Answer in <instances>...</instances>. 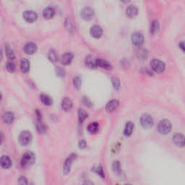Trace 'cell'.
Listing matches in <instances>:
<instances>
[{
  "mask_svg": "<svg viewBox=\"0 0 185 185\" xmlns=\"http://www.w3.org/2000/svg\"><path fill=\"white\" fill-rule=\"evenodd\" d=\"M62 108L65 111H68L73 108V102L69 98H64L62 101Z\"/></svg>",
  "mask_w": 185,
  "mask_h": 185,
  "instance_id": "obj_16",
  "label": "cell"
},
{
  "mask_svg": "<svg viewBox=\"0 0 185 185\" xmlns=\"http://www.w3.org/2000/svg\"><path fill=\"white\" fill-rule=\"evenodd\" d=\"M159 30V22L157 20H154L151 22L150 25V31L153 35H154Z\"/></svg>",
  "mask_w": 185,
  "mask_h": 185,
  "instance_id": "obj_26",
  "label": "cell"
},
{
  "mask_svg": "<svg viewBox=\"0 0 185 185\" xmlns=\"http://www.w3.org/2000/svg\"><path fill=\"white\" fill-rule=\"evenodd\" d=\"M75 157V155L72 154L70 155H69L68 158L66 159V161L64 162V166H63V173H64V174H67V173L70 171L72 164H73Z\"/></svg>",
  "mask_w": 185,
  "mask_h": 185,
  "instance_id": "obj_6",
  "label": "cell"
},
{
  "mask_svg": "<svg viewBox=\"0 0 185 185\" xmlns=\"http://www.w3.org/2000/svg\"><path fill=\"white\" fill-rule=\"evenodd\" d=\"M6 68H7V70L8 72H10V73H13L15 69V64L12 62H9L6 65Z\"/></svg>",
  "mask_w": 185,
  "mask_h": 185,
  "instance_id": "obj_31",
  "label": "cell"
},
{
  "mask_svg": "<svg viewBox=\"0 0 185 185\" xmlns=\"http://www.w3.org/2000/svg\"><path fill=\"white\" fill-rule=\"evenodd\" d=\"M97 59L94 56L88 55L85 58V64L90 67H97Z\"/></svg>",
  "mask_w": 185,
  "mask_h": 185,
  "instance_id": "obj_22",
  "label": "cell"
},
{
  "mask_svg": "<svg viewBox=\"0 0 185 185\" xmlns=\"http://www.w3.org/2000/svg\"><path fill=\"white\" fill-rule=\"evenodd\" d=\"M23 17L27 22H33L38 18V15L33 10H26L23 13Z\"/></svg>",
  "mask_w": 185,
  "mask_h": 185,
  "instance_id": "obj_8",
  "label": "cell"
},
{
  "mask_svg": "<svg viewBox=\"0 0 185 185\" xmlns=\"http://www.w3.org/2000/svg\"><path fill=\"white\" fill-rule=\"evenodd\" d=\"M127 185H131V184H127Z\"/></svg>",
  "mask_w": 185,
  "mask_h": 185,
  "instance_id": "obj_42",
  "label": "cell"
},
{
  "mask_svg": "<svg viewBox=\"0 0 185 185\" xmlns=\"http://www.w3.org/2000/svg\"><path fill=\"white\" fill-rule=\"evenodd\" d=\"M5 50H6V55L7 58L10 60H12L15 59V54L13 52V51L11 49V48L9 46H7L5 47Z\"/></svg>",
  "mask_w": 185,
  "mask_h": 185,
  "instance_id": "obj_29",
  "label": "cell"
},
{
  "mask_svg": "<svg viewBox=\"0 0 185 185\" xmlns=\"http://www.w3.org/2000/svg\"><path fill=\"white\" fill-rule=\"evenodd\" d=\"M113 168L115 171L116 172H119V170H120V164L118 161H114V163L113 164Z\"/></svg>",
  "mask_w": 185,
  "mask_h": 185,
  "instance_id": "obj_36",
  "label": "cell"
},
{
  "mask_svg": "<svg viewBox=\"0 0 185 185\" xmlns=\"http://www.w3.org/2000/svg\"><path fill=\"white\" fill-rule=\"evenodd\" d=\"M32 140V135L28 131H23L21 132L19 137V141L21 145H27L31 143Z\"/></svg>",
  "mask_w": 185,
  "mask_h": 185,
  "instance_id": "obj_4",
  "label": "cell"
},
{
  "mask_svg": "<svg viewBox=\"0 0 185 185\" xmlns=\"http://www.w3.org/2000/svg\"><path fill=\"white\" fill-rule=\"evenodd\" d=\"M140 124L144 128H145V129H148V128L152 127L153 125V118L150 115L144 114L140 118Z\"/></svg>",
  "mask_w": 185,
  "mask_h": 185,
  "instance_id": "obj_5",
  "label": "cell"
},
{
  "mask_svg": "<svg viewBox=\"0 0 185 185\" xmlns=\"http://www.w3.org/2000/svg\"><path fill=\"white\" fill-rule=\"evenodd\" d=\"M55 14V9L51 7H48L45 8L44 12H43V16L45 19H50Z\"/></svg>",
  "mask_w": 185,
  "mask_h": 185,
  "instance_id": "obj_20",
  "label": "cell"
},
{
  "mask_svg": "<svg viewBox=\"0 0 185 185\" xmlns=\"http://www.w3.org/2000/svg\"><path fill=\"white\" fill-rule=\"evenodd\" d=\"M134 123H132V121H128V122L126 124L125 130H124V134H125L126 136H130V135H132V133L134 130Z\"/></svg>",
  "mask_w": 185,
  "mask_h": 185,
  "instance_id": "obj_23",
  "label": "cell"
},
{
  "mask_svg": "<svg viewBox=\"0 0 185 185\" xmlns=\"http://www.w3.org/2000/svg\"><path fill=\"white\" fill-rule=\"evenodd\" d=\"M87 117H88V114L86 113V111H85V110H83L82 109H79L78 118H79V121H80V122H83Z\"/></svg>",
  "mask_w": 185,
  "mask_h": 185,
  "instance_id": "obj_28",
  "label": "cell"
},
{
  "mask_svg": "<svg viewBox=\"0 0 185 185\" xmlns=\"http://www.w3.org/2000/svg\"><path fill=\"white\" fill-rule=\"evenodd\" d=\"M37 50V46L36 44L33 42H29L25 45L24 46V51L28 55H33L34 54Z\"/></svg>",
  "mask_w": 185,
  "mask_h": 185,
  "instance_id": "obj_12",
  "label": "cell"
},
{
  "mask_svg": "<svg viewBox=\"0 0 185 185\" xmlns=\"http://www.w3.org/2000/svg\"><path fill=\"white\" fill-rule=\"evenodd\" d=\"M173 142L179 147L185 146V136L180 133H177L173 136Z\"/></svg>",
  "mask_w": 185,
  "mask_h": 185,
  "instance_id": "obj_9",
  "label": "cell"
},
{
  "mask_svg": "<svg viewBox=\"0 0 185 185\" xmlns=\"http://www.w3.org/2000/svg\"><path fill=\"white\" fill-rule=\"evenodd\" d=\"M79 147L81 149H83L86 147V143H85L84 140H82L80 141V143H79Z\"/></svg>",
  "mask_w": 185,
  "mask_h": 185,
  "instance_id": "obj_40",
  "label": "cell"
},
{
  "mask_svg": "<svg viewBox=\"0 0 185 185\" xmlns=\"http://www.w3.org/2000/svg\"><path fill=\"white\" fill-rule=\"evenodd\" d=\"M40 101L45 106H51L53 103V101L50 97L46 94H41L40 96Z\"/></svg>",
  "mask_w": 185,
  "mask_h": 185,
  "instance_id": "obj_25",
  "label": "cell"
},
{
  "mask_svg": "<svg viewBox=\"0 0 185 185\" xmlns=\"http://www.w3.org/2000/svg\"><path fill=\"white\" fill-rule=\"evenodd\" d=\"M14 119H15L14 114L10 111L4 113L3 116H2V119H3L4 122L5 124H8V125L12 124L13 122V121H14Z\"/></svg>",
  "mask_w": 185,
  "mask_h": 185,
  "instance_id": "obj_18",
  "label": "cell"
},
{
  "mask_svg": "<svg viewBox=\"0 0 185 185\" xmlns=\"http://www.w3.org/2000/svg\"><path fill=\"white\" fill-rule=\"evenodd\" d=\"M35 155L33 153L27 152L23 155L21 159V166L22 167H27L31 166L35 162Z\"/></svg>",
  "mask_w": 185,
  "mask_h": 185,
  "instance_id": "obj_2",
  "label": "cell"
},
{
  "mask_svg": "<svg viewBox=\"0 0 185 185\" xmlns=\"http://www.w3.org/2000/svg\"><path fill=\"white\" fill-rule=\"evenodd\" d=\"M150 67L151 69L157 73H163L166 68L165 63L159 59H154L151 61Z\"/></svg>",
  "mask_w": 185,
  "mask_h": 185,
  "instance_id": "obj_1",
  "label": "cell"
},
{
  "mask_svg": "<svg viewBox=\"0 0 185 185\" xmlns=\"http://www.w3.org/2000/svg\"><path fill=\"white\" fill-rule=\"evenodd\" d=\"M158 130L161 134H168L171 130V124L167 119H163L160 121L159 125H158Z\"/></svg>",
  "mask_w": 185,
  "mask_h": 185,
  "instance_id": "obj_3",
  "label": "cell"
},
{
  "mask_svg": "<svg viewBox=\"0 0 185 185\" xmlns=\"http://www.w3.org/2000/svg\"><path fill=\"white\" fill-rule=\"evenodd\" d=\"M112 83L113 85H114L115 89H119V87H120V81L118 78H112Z\"/></svg>",
  "mask_w": 185,
  "mask_h": 185,
  "instance_id": "obj_32",
  "label": "cell"
},
{
  "mask_svg": "<svg viewBox=\"0 0 185 185\" xmlns=\"http://www.w3.org/2000/svg\"><path fill=\"white\" fill-rule=\"evenodd\" d=\"M73 83H74V87H75L76 88H79L81 85V79L80 77H76V78H74L73 80Z\"/></svg>",
  "mask_w": 185,
  "mask_h": 185,
  "instance_id": "obj_33",
  "label": "cell"
},
{
  "mask_svg": "<svg viewBox=\"0 0 185 185\" xmlns=\"http://www.w3.org/2000/svg\"><path fill=\"white\" fill-rule=\"evenodd\" d=\"M36 127L37 130L39 133L44 134V133L46 132V128L44 124H43L41 121V116H40V114L38 111H36Z\"/></svg>",
  "mask_w": 185,
  "mask_h": 185,
  "instance_id": "obj_11",
  "label": "cell"
},
{
  "mask_svg": "<svg viewBox=\"0 0 185 185\" xmlns=\"http://www.w3.org/2000/svg\"><path fill=\"white\" fill-rule=\"evenodd\" d=\"M80 15L84 20H90L93 17L94 11L91 7H85L81 11Z\"/></svg>",
  "mask_w": 185,
  "mask_h": 185,
  "instance_id": "obj_10",
  "label": "cell"
},
{
  "mask_svg": "<svg viewBox=\"0 0 185 185\" xmlns=\"http://www.w3.org/2000/svg\"><path fill=\"white\" fill-rule=\"evenodd\" d=\"M137 55H138V57L145 59L146 56H147V52H146V51L145 50V49H141L138 51V52H137Z\"/></svg>",
  "mask_w": 185,
  "mask_h": 185,
  "instance_id": "obj_34",
  "label": "cell"
},
{
  "mask_svg": "<svg viewBox=\"0 0 185 185\" xmlns=\"http://www.w3.org/2000/svg\"><path fill=\"white\" fill-rule=\"evenodd\" d=\"M96 171H97V173H98L99 175H101L102 177H104V174H103V169H102V168H101V166H98V167H97V168H96Z\"/></svg>",
  "mask_w": 185,
  "mask_h": 185,
  "instance_id": "obj_39",
  "label": "cell"
},
{
  "mask_svg": "<svg viewBox=\"0 0 185 185\" xmlns=\"http://www.w3.org/2000/svg\"><path fill=\"white\" fill-rule=\"evenodd\" d=\"M97 67H101L102 68L109 70L111 69V65L109 62H108L107 60L102 59H97Z\"/></svg>",
  "mask_w": 185,
  "mask_h": 185,
  "instance_id": "obj_21",
  "label": "cell"
},
{
  "mask_svg": "<svg viewBox=\"0 0 185 185\" xmlns=\"http://www.w3.org/2000/svg\"><path fill=\"white\" fill-rule=\"evenodd\" d=\"M119 103L117 100H111L107 104L106 109H107V111L112 112L117 109V107H119Z\"/></svg>",
  "mask_w": 185,
  "mask_h": 185,
  "instance_id": "obj_19",
  "label": "cell"
},
{
  "mask_svg": "<svg viewBox=\"0 0 185 185\" xmlns=\"http://www.w3.org/2000/svg\"><path fill=\"white\" fill-rule=\"evenodd\" d=\"M48 57L51 62H56L57 60V55H56L55 50H53V49H51V50L49 51Z\"/></svg>",
  "mask_w": 185,
  "mask_h": 185,
  "instance_id": "obj_30",
  "label": "cell"
},
{
  "mask_svg": "<svg viewBox=\"0 0 185 185\" xmlns=\"http://www.w3.org/2000/svg\"><path fill=\"white\" fill-rule=\"evenodd\" d=\"M73 57H74V55L73 53L66 52L62 55V59H61V61H62V63L63 64L67 65V64H70Z\"/></svg>",
  "mask_w": 185,
  "mask_h": 185,
  "instance_id": "obj_17",
  "label": "cell"
},
{
  "mask_svg": "<svg viewBox=\"0 0 185 185\" xmlns=\"http://www.w3.org/2000/svg\"><path fill=\"white\" fill-rule=\"evenodd\" d=\"M84 101H85V102H84V103H85V105L90 106L89 104H91V101H90L88 100V98H84Z\"/></svg>",
  "mask_w": 185,
  "mask_h": 185,
  "instance_id": "obj_41",
  "label": "cell"
},
{
  "mask_svg": "<svg viewBox=\"0 0 185 185\" xmlns=\"http://www.w3.org/2000/svg\"><path fill=\"white\" fill-rule=\"evenodd\" d=\"M179 46L180 49L185 53V40H182L179 44Z\"/></svg>",
  "mask_w": 185,
  "mask_h": 185,
  "instance_id": "obj_38",
  "label": "cell"
},
{
  "mask_svg": "<svg viewBox=\"0 0 185 185\" xmlns=\"http://www.w3.org/2000/svg\"><path fill=\"white\" fill-rule=\"evenodd\" d=\"M102 28L98 26H94L91 28V34L93 37L98 38L102 36Z\"/></svg>",
  "mask_w": 185,
  "mask_h": 185,
  "instance_id": "obj_14",
  "label": "cell"
},
{
  "mask_svg": "<svg viewBox=\"0 0 185 185\" xmlns=\"http://www.w3.org/2000/svg\"><path fill=\"white\" fill-rule=\"evenodd\" d=\"M88 130L89 132L92 133V134H95V133H96L99 130L98 124L96 122L90 124L88 127Z\"/></svg>",
  "mask_w": 185,
  "mask_h": 185,
  "instance_id": "obj_27",
  "label": "cell"
},
{
  "mask_svg": "<svg viewBox=\"0 0 185 185\" xmlns=\"http://www.w3.org/2000/svg\"><path fill=\"white\" fill-rule=\"evenodd\" d=\"M132 42L135 46H140L143 44L144 36L141 33L135 32L132 35Z\"/></svg>",
  "mask_w": 185,
  "mask_h": 185,
  "instance_id": "obj_7",
  "label": "cell"
},
{
  "mask_svg": "<svg viewBox=\"0 0 185 185\" xmlns=\"http://www.w3.org/2000/svg\"><path fill=\"white\" fill-rule=\"evenodd\" d=\"M137 13H138V9L135 5H130L126 9V15L130 18L136 16Z\"/></svg>",
  "mask_w": 185,
  "mask_h": 185,
  "instance_id": "obj_13",
  "label": "cell"
},
{
  "mask_svg": "<svg viewBox=\"0 0 185 185\" xmlns=\"http://www.w3.org/2000/svg\"><path fill=\"white\" fill-rule=\"evenodd\" d=\"M20 68H21V70L23 73H28L29 69H30V63H29V61L26 59H22L21 60V63H20Z\"/></svg>",
  "mask_w": 185,
  "mask_h": 185,
  "instance_id": "obj_24",
  "label": "cell"
},
{
  "mask_svg": "<svg viewBox=\"0 0 185 185\" xmlns=\"http://www.w3.org/2000/svg\"><path fill=\"white\" fill-rule=\"evenodd\" d=\"M18 183L19 185H28V180H27V179L25 177H21L19 178Z\"/></svg>",
  "mask_w": 185,
  "mask_h": 185,
  "instance_id": "obj_35",
  "label": "cell"
},
{
  "mask_svg": "<svg viewBox=\"0 0 185 185\" xmlns=\"http://www.w3.org/2000/svg\"><path fill=\"white\" fill-rule=\"evenodd\" d=\"M0 164L3 168H9L12 166V161L7 155H3L0 160Z\"/></svg>",
  "mask_w": 185,
  "mask_h": 185,
  "instance_id": "obj_15",
  "label": "cell"
},
{
  "mask_svg": "<svg viewBox=\"0 0 185 185\" xmlns=\"http://www.w3.org/2000/svg\"><path fill=\"white\" fill-rule=\"evenodd\" d=\"M56 73H57V74L59 76H61V77L64 76V74H65L64 71L63 70L61 67H57V68H56Z\"/></svg>",
  "mask_w": 185,
  "mask_h": 185,
  "instance_id": "obj_37",
  "label": "cell"
}]
</instances>
